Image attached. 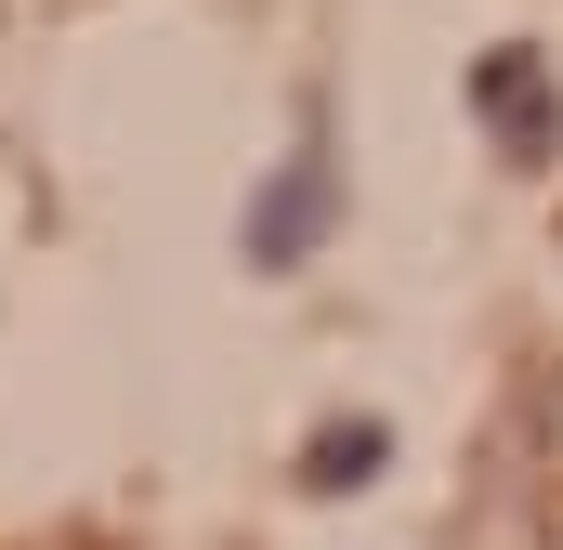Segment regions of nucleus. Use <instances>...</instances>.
<instances>
[{"mask_svg":"<svg viewBox=\"0 0 563 550\" xmlns=\"http://www.w3.org/2000/svg\"><path fill=\"white\" fill-rule=\"evenodd\" d=\"M328 210H341V170H328V144H288L276 184L250 197V275H288L314 237H328Z\"/></svg>","mask_w":563,"mask_h":550,"instance_id":"obj_1","label":"nucleus"},{"mask_svg":"<svg viewBox=\"0 0 563 550\" xmlns=\"http://www.w3.org/2000/svg\"><path fill=\"white\" fill-rule=\"evenodd\" d=\"M380 459H394V432H380V419H328V432L301 446V485H328V498H341V485H367Z\"/></svg>","mask_w":563,"mask_h":550,"instance_id":"obj_3","label":"nucleus"},{"mask_svg":"<svg viewBox=\"0 0 563 550\" xmlns=\"http://www.w3.org/2000/svg\"><path fill=\"white\" fill-rule=\"evenodd\" d=\"M472 119L511 144V157H551V144H563V92H551V66H538L525 40H511V53H485V66H472Z\"/></svg>","mask_w":563,"mask_h":550,"instance_id":"obj_2","label":"nucleus"}]
</instances>
